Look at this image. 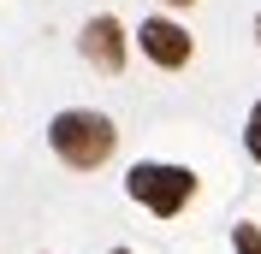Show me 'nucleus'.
<instances>
[{
    "instance_id": "obj_5",
    "label": "nucleus",
    "mask_w": 261,
    "mask_h": 254,
    "mask_svg": "<svg viewBox=\"0 0 261 254\" xmlns=\"http://www.w3.org/2000/svg\"><path fill=\"white\" fill-rule=\"evenodd\" d=\"M231 254H261V225H231Z\"/></svg>"
},
{
    "instance_id": "obj_4",
    "label": "nucleus",
    "mask_w": 261,
    "mask_h": 254,
    "mask_svg": "<svg viewBox=\"0 0 261 254\" xmlns=\"http://www.w3.org/2000/svg\"><path fill=\"white\" fill-rule=\"evenodd\" d=\"M137 48H143V59H154L161 71H178V65H190L196 42L184 24H172V18H148L143 30H137Z\"/></svg>"
},
{
    "instance_id": "obj_3",
    "label": "nucleus",
    "mask_w": 261,
    "mask_h": 254,
    "mask_svg": "<svg viewBox=\"0 0 261 254\" xmlns=\"http://www.w3.org/2000/svg\"><path fill=\"white\" fill-rule=\"evenodd\" d=\"M77 48H83V59L95 65V71H107V77H119L125 71V24H119L113 12H101V18H89L83 24V36H77Z\"/></svg>"
},
{
    "instance_id": "obj_2",
    "label": "nucleus",
    "mask_w": 261,
    "mask_h": 254,
    "mask_svg": "<svg viewBox=\"0 0 261 254\" xmlns=\"http://www.w3.org/2000/svg\"><path fill=\"white\" fill-rule=\"evenodd\" d=\"M125 189L137 207H148L154 219H178L196 195V172L190 166H166V160H137L125 177Z\"/></svg>"
},
{
    "instance_id": "obj_8",
    "label": "nucleus",
    "mask_w": 261,
    "mask_h": 254,
    "mask_svg": "<svg viewBox=\"0 0 261 254\" xmlns=\"http://www.w3.org/2000/svg\"><path fill=\"white\" fill-rule=\"evenodd\" d=\"M166 6H190V0H166Z\"/></svg>"
},
{
    "instance_id": "obj_7",
    "label": "nucleus",
    "mask_w": 261,
    "mask_h": 254,
    "mask_svg": "<svg viewBox=\"0 0 261 254\" xmlns=\"http://www.w3.org/2000/svg\"><path fill=\"white\" fill-rule=\"evenodd\" d=\"M255 42H261V12H255Z\"/></svg>"
},
{
    "instance_id": "obj_9",
    "label": "nucleus",
    "mask_w": 261,
    "mask_h": 254,
    "mask_svg": "<svg viewBox=\"0 0 261 254\" xmlns=\"http://www.w3.org/2000/svg\"><path fill=\"white\" fill-rule=\"evenodd\" d=\"M113 254H130V248H113Z\"/></svg>"
},
{
    "instance_id": "obj_6",
    "label": "nucleus",
    "mask_w": 261,
    "mask_h": 254,
    "mask_svg": "<svg viewBox=\"0 0 261 254\" xmlns=\"http://www.w3.org/2000/svg\"><path fill=\"white\" fill-rule=\"evenodd\" d=\"M244 148H249V160L261 166V101L249 107V124H244Z\"/></svg>"
},
{
    "instance_id": "obj_1",
    "label": "nucleus",
    "mask_w": 261,
    "mask_h": 254,
    "mask_svg": "<svg viewBox=\"0 0 261 254\" xmlns=\"http://www.w3.org/2000/svg\"><path fill=\"white\" fill-rule=\"evenodd\" d=\"M48 142H54V154H60L71 172H95V166H107V160H113V148H119V124L107 118V112L71 107V112H54Z\"/></svg>"
}]
</instances>
